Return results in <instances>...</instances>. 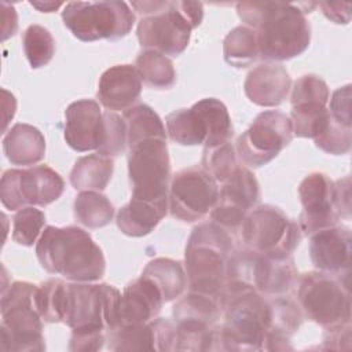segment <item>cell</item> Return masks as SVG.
Masks as SVG:
<instances>
[{"label": "cell", "mask_w": 352, "mask_h": 352, "mask_svg": "<svg viewBox=\"0 0 352 352\" xmlns=\"http://www.w3.org/2000/svg\"><path fill=\"white\" fill-rule=\"evenodd\" d=\"M45 224V214L34 206H26L12 219V239L18 245L32 246Z\"/></svg>", "instance_id": "obj_39"}, {"label": "cell", "mask_w": 352, "mask_h": 352, "mask_svg": "<svg viewBox=\"0 0 352 352\" xmlns=\"http://www.w3.org/2000/svg\"><path fill=\"white\" fill-rule=\"evenodd\" d=\"M349 278L305 272L298 278L297 300L305 316L324 329L351 323Z\"/></svg>", "instance_id": "obj_6"}, {"label": "cell", "mask_w": 352, "mask_h": 352, "mask_svg": "<svg viewBox=\"0 0 352 352\" xmlns=\"http://www.w3.org/2000/svg\"><path fill=\"white\" fill-rule=\"evenodd\" d=\"M25 55L33 69L50 63L55 54V40L48 29L40 25H30L22 37Z\"/></svg>", "instance_id": "obj_37"}, {"label": "cell", "mask_w": 352, "mask_h": 352, "mask_svg": "<svg viewBox=\"0 0 352 352\" xmlns=\"http://www.w3.org/2000/svg\"><path fill=\"white\" fill-rule=\"evenodd\" d=\"M260 198V186L256 176L245 166H238L223 183L219 199L210 210L212 221L231 231H239L250 209Z\"/></svg>", "instance_id": "obj_14"}, {"label": "cell", "mask_w": 352, "mask_h": 352, "mask_svg": "<svg viewBox=\"0 0 352 352\" xmlns=\"http://www.w3.org/2000/svg\"><path fill=\"white\" fill-rule=\"evenodd\" d=\"M135 67L140 80L151 88L168 89L176 82V72L172 60L154 50H143L139 52Z\"/></svg>", "instance_id": "obj_32"}, {"label": "cell", "mask_w": 352, "mask_h": 352, "mask_svg": "<svg viewBox=\"0 0 352 352\" xmlns=\"http://www.w3.org/2000/svg\"><path fill=\"white\" fill-rule=\"evenodd\" d=\"M38 286L14 282L1 292L0 349L4 352H41L45 349L43 318L37 308Z\"/></svg>", "instance_id": "obj_5"}, {"label": "cell", "mask_w": 352, "mask_h": 352, "mask_svg": "<svg viewBox=\"0 0 352 352\" xmlns=\"http://www.w3.org/2000/svg\"><path fill=\"white\" fill-rule=\"evenodd\" d=\"M297 275L292 256L270 257L258 253L254 272V289L264 296H285L297 282Z\"/></svg>", "instance_id": "obj_22"}, {"label": "cell", "mask_w": 352, "mask_h": 352, "mask_svg": "<svg viewBox=\"0 0 352 352\" xmlns=\"http://www.w3.org/2000/svg\"><path fill=\"white\" fill-rule=\"evenodd\" d=\"M62 19L81 41L118 40L131 32L135 14L125 1H69L62 11Z\"/></svg>", "instance_id": "obj_7"}, {"label": "cell", "mask_w": 352, "mask_h": 352, "mask_svg": "<svg viewBox=\"0 0 352 352\" xmlns=\"http://www.w3.org/2000/svg\"><path fill=\"white\" fill-rule=\"evenodd\" d=\"M113 170L114 162L110 157L88 154L76 161L70 172V183L80 191H102L107 187Z\"/></svg>", "instance_id": "obj_26"}, {"label": "cell", "mask_w": 352, "mask_h": 352, "mask_svg": "<svg viewBox=\"0 0 352 352\" xmlns=\"http://www.w3.org/2000/svg\"><path fill=\"white\" fill-rule=\"evenodd\" d=\"M106 341L104 330L102 329H73L69 349L73 352H88L99 351L103 348Z\"/></svg>", "instance_id": "obj_43"}, {"label": "cell", "mask_w": 352, "mask_h": 352, "mask_svg": "<svg viewBox=\"0 0 352 352\" xmlns=\"http://www.w3.org/2000/svg\"><path fill=\"white\" fill-rule=\"evenodd\" d=\"M333 204L338 217L349 219L351 216V177L345 176L334 182Z\"/></svg>", "instance_id": "obj_45"}, {"label": "cell", "mask_w": 352, "mask_h": 352, "mask_svg": "<svg viewBox=\"0 0 352 352\" xmlns=\"http://www.w3.org/2000/svg\"><path fill=\"white\" fill-rule=\"evenodd\" d=\"M63 190V179L47 165L8 169L1 176L0 199L8 210H19L26 206L50 205Z\"/></svg>", "instance_id": "obj_10"}, {"label": "cell", "mask_w": 352, "mask_h": 352, "mask_svg": "<svg viewBox=\"0 0 352 352\" xmlns=\"http://www.w3.org/2000/svg\"><path fill=\"white\" fill-rule=\"evenodd\" d=\"M241 232L249 249L270 257L292 256L302 236L298 223L272 205H260L249 212Z\"/></svg>", "instance_id": "obj_9"}, {"label": "cell", "mask_w": 352, "mask_h": 352, "mask_svg": "<svg viewBox=\"0 0 352 352\" xmlns=\"http://www.w3.org/2000/svg\"><path fill=\"white\" fill-rule=\"evenodd\" d=\"M142 80L135 66L116 65L99 78L98 99L109 111L128 110L140 98Z\"/></svg>", "instance_id": "obj_18"}, {"label": "cell", "mask_w": 352, "mask_h": 352, "mask_svg": "<svg viewBox=\"0 0 352 352\" xmlns=\"http://www.w3.org/2000/svg\"><path fill=\"white\" fill-rule=\"evenodd\" d=\"M322 8V12L334 23L346 25L351 21V3H330V1H319L316 3Z\"/></svg>", "instance_id": "obj_47"}, {"label": "cell", "mask_w": 352, "mask_h": 352, "mask_svg": "<svg viewBox=\"0 0 352 352\" xmlns=\"http://www.w3.org/2000/svg\"><path fill=\"white\" fill-rule=\"evenodd\" d=\"M1 18H3V36L1 40H7L14 36L18 29V15L14 6L1 1Z\"/></svg>", "instance_id": "obj_48"}, {"label": "cell", "mask_w": 352, "mask_h": 352, "mask_svg": "<svg viewBox=\"0 0 352 352\" xmlns=\"http://www.w3.org/2000/svg\"><path fill=\"white\" fill-rule=\"evenodd\" d=\"M33 7H36L41 12H52L56 8H59L63 3H54V1H30Z\"/></svg>", "instance_id": "obj_49"}, {"label": "cell", "mask_w": 352, "mask_h": 352, "mask_svg": "<svg viewBox=\"0 0 352 352\" xmlns=\"http://www.w3.org/2000/svg\"><path fill=\"white\" fill-rule=\"evenodd\" d=\"M164 304L160 289L146 276L128 283L120 300V326L147 323L157 318ZM118 326V327H120Z\"/></svg>", "instance_id": "obj_20"}, {"label": "cell", "mask_w": 352, "mask_h": 352, "mask_svg": "<svg viewBox=\"0 0 352 352\" xmlns=\"http://www.w3.org/2000/svg\"><path fill=\"white\" fill-rule=\"evenodd\" d=\"M223 55L234 67H248L258 58L256 32L245 25L234 28L223 41Z\"/></svg>", "instance_id": "obj_33"}, {"label": "cell", "mask_w": 352, "mask_h": 352, "mask_svg": "<svg viewBox=\"0 0 352 352\" xmlns=\"http://www.w3.org/2000/svg\"><path fill=\"white\" fill-rule=\"evenodd\" d=\"M293 133L298 138H318L330 121V113L326 104L302 103L292 107Z\"/></svg>", "instance_id": "obj_35"}, {"label": "cell", "mask_w": 352, "mask_h": 352, "mask_svg": "<svg viewBox=\"0 0 352 352\" xmlns=\"http://www.w3.org/2000/svg\"><path fill=\"white\" fill-rule=\"evenodd\" d=\"M128 176L131 198L168 205L170 161L166 139H147L131 146Z\"/></svg>", "instance_id": "obj_8"}, {"label": "cell", "mask_w": 352, "mask_h": 352, "mask_svg": "<svg viewBox=\"0 0 352 352\" xmlns=\"http://www.w3.org/2000/svg\"><path fill=\"white\" fill-rule=\"evenodd\" d=\"M327 333L324 334L323 345L326 349H351V323L344 326H337L333 329H326Z\"/></svg>", "instance_id": "obj_46"}, {"label": "cell", "mask_w": 352, "mask_h": 352, "mask_svg": "<svg viewBox=\"0 0 352 352\" xmlns=\"http://www.w3.org/2000/svg\"><path fill=\"white\" fill-rule=\"evenodd\" d=\"M114 216L113 204L99 191H80L74 199V217L88 228L107 226Z\"/></svg>", "instance_id": "obj_34"}, {"label": "cell", "mask_w": 352, "mask_h": 352, "mask_svg": "<svg viewBox=\"0 0 352 352\" xmlns=\"http://www.w3.org/2000/svg\"><path fill=\"white\" fill-rule=\"evenodd\" d=\"M232 242L231 234L214 221L201 223L192 230L184 253L188 292L221 300Z\"/></svg>", "instance_id": "obj_3"}, {"label": "cell", "mask_w": 352, "mask_h": 352, "mask_svg": "<svg viewBox=\"0 0 352 352\" xmlns=\"http://www.w3.org/2000/svg\"><path fill=\"white\" fill-rule=\"evenodd\" d=\"M41 267L73 282H95L104 275L106 260L102 249L80 227L44 228L36 245Z\"/></svg>", "instance_id": "obj_2"}, {"label": "cell", "mask_w": 352, "mask_h": 352, "mask_svg": "<svg viewBox=\"0 0 352 352\" xmlns=\"http://www.w3.org/2000/svg\"><path fill=\"white\" fill-rule=\"evenodd\" d=\"M166 135L170 140L183 146L204 144L208 136L206 124L201 113L192 104L190 109H179L165 118Z\"/></svg>", "instance_id": "obj_28"}, {"label": "cell", "mask_w": 352, "mask_h": 352, "mask_svg": "<svg viewBox=\"0 0 352 352\" xmlns=\"http://www.w3.org/2000/svg\"><path fill=\"white\" fill-rule=\"evenodd\" d=\"M271 318L270 326L264 338L263 349L265 351H290V337L298 330L302 323L300 307L283 297L278 296L270 300Z\"/></svg>", "instance_id": "obj_21"}, {"label": "cell", "mask_w": 352, "mask_h": 352, "mask_svg": "<svg viewBox=\"0 0 352 352\" xmlns=\"http://www.w3.org/2000/svg\"><path fill=\"white\" fill-rule=\"evenodd\" d=\"M128 147L147 139H166V131L160 116L147 104L140 103L125 110Z\"/></svg>", "instance_id": "obj_31"}, {"label": "cell", "mask_w": 352, "mask_h": 352, "mask_svg": "<svg viewBox=\"0 0 352 352\" xmlns=\"http://www.w3.org/2000/svg\"><path fill=\"white\" fill-rule=\"evenodd\" d=\"M3 150L12 165H36L45 155V139L36 126L18 122L4 135Z\"/></svg>", "instance_id": "obj_23"}, {"label": "cell", "mask_w": 352, "mask_h": 352, "mask_svg": "<svg viewBox=\"0 0 352 352\" xmlns=\"http://www.w3.org/2000/svg\"><path fill=\"white\" fill-rule=\"evenodd\" d=\"M219 199L217 182L199 166L176 172L169 184L168 209L170 216L192 223L201 220L214 208Z\"/></svg>", "instance_id": "obj_12"}, {"label": "cell", "mask_w": 352, "mask_h": 352, "mask_svg": "<svg viewBox=\"0 0 352 352\" xmlns=\"http://www.w3.org/2000/svg\"><path fill=\"white\" fill-rule=\"evenodd\" d=\"M334 182L324 173L314 172L302 179L298 186V197L302 212L298 227L302 235H312L320 230L337 226L338 214L333 204Z\"/></svg>", "instance_id": "obj_15"}, {"label": "cell", "mask_w": 352, "mask_h": 352, "mask_svg": "<svg viewBox=\"0 0 352 352\" xmlns=\"http://www.w3.org/2000/svg\"><path fill=\"white\" fill-rule=\"evenodd\" d=\"M352 235L348 227H330L311 235L309 257L320 272L349 278Z\"/></svg>", "instance_id": "obj_17"}, {"label": "cell", "mask_w": 352, "mask_h": 352, "mask_svg": "<svg viewBox=\"0 0 352 352\" xmlns=\"http://www.w3.org/2000/svg\"><path fill=\"white\" fill-rule=\"evenodd\" d=\"M197 110L205 120L208 136L205 147H214L231 142L234 136V126L228 110L223 102L216 98H205L194 103Z\"/></svg>", "instance_id": "obj_30"}, {"label": "cell", "mask_w": 352, "mask_h": 352, "mask_svg": "<svg viewBox=\"0 0 352 352\" xmlns=\"http://www.w3.org/2000/svg\"><path fill=\"white\" fill-rule=\"evenodd\" d=\"M65 140L78 153L96 150L104 138L103 111L96 100L80 99L65 111Z\"/></svg>", "instance_id": "obj_16"}, {"label": "cell", "mask_w": 352, "mask_h": 352, "mask_svg": "<svg viewBox=\"0 0 352 352\" xmlns=\"http://www.w3.org/2000/svg\"><path fill=\"white\" fill-rule=\"evenodd\" d=\"M316 147L323 150L324 153L340 155L348 154L352 146V132L351 126H346L330 116V121L326 129L314 139Z\"/></svg>", "instance_id": "obj_42"}, {"label": "cell", "mask_w": 352, "mask_h": 352, "mask_svg": "<svg viewBox=\"0 0 352 352\" xmlns=\"http://www.w3.org/2000/svg\"><path fill=\"white\" fill-rule=\"evenodd\" d=\"M238 158L231 142L204 148L202 168L216 180L224 183L238 168Z\"/></svg>", "instance_id": "obj_38"}, {"label": "cell", "mask_w": 352, "mask_h": 352, "mask_svg": "<svg viewBox=\"0 0 352 352\" xmlns=\"http://www.w3.org/2000/svg\"><path fill=\"white\" fill-rule=\"evenodd\" d=\"M290 118L276 110L260 113L238 138L236 151L242 162L260 168L272 161L293 139Z\"/></svg>", "instance_id": "obj_11"}, {"label": "cell", "mask_w": 352, "mask_h": 352, "mask_svg": "<svg viewBox=\"0 0 352 352\" xmlns=\"http://www.w3.org/2000/svg\"><path fill=\"white\" fill-rule=\"evenodd\" d=\"M104 120V138L98 154L104 157H117L122 154L128 146L126 124L124 118L113 111H103Z\"/></svg>", "instance_id": "obj_40"}, {"label": "cell", "mask_w": 352, "mask_h": 352, "mask_svg": "<svg viewBox=\"0 0 352 352\" xmlns=\"http://www.w3.org/2000/svg\"><path fill=\"white\" fill-rule=\"evenodd\" d=\"M142 276L148 278L161 292L164 302L180 297L187 286V275L182 263L172 258H154L147 263Z\"/></svg>", "instance_id": "obj_27"}, {"label": "cell", "mask_w": 352, "mask_h": 352, "mask_svg": "<svg viewBox=\"0 0 352 352\" xmlns=\"http://www.w3.org/2000/svg\"><path fill=\"white\" fill-rule=\"evenodd\" d=\"M66 282L62 279H48L37 289V308L44 322H63L66 307Z\"/></svg>", "instance_id": "obj_36"}, {"label": "cell", "mask_w": 352, "mask_h": 352, "mask_svg": "<svg viewBox=\"0 0 352 352\" xmlns=\"http://www.w3.org/2000/svg\"><path fill=\"white\" fill-rule=\"evenodd\" d=\"M236 12L245 26L256 32L258 56L265 60L292 59L309 45L311 26L298 4L239 1Z\"/></svg>", "instance_id": "obj_1"}, {"label": "cell", "mask_w": 352, "mask_h": 352, "mask_svg": "<svg viewBox=\"0 0 352 352\" xmlns=\"http://www.w3.org/2000/svg\"><path fill=\"white\" fill-rule=\"evenodd\" d=\"M329 100V113L331 118L346 126H351V84L337 88Z\"/></svg>", "instance_id": "obj_44"}, {"label": "cell", "mask_w": 352, "mask_h": 352, "mask_svg": "<svg viewBox=\"0 0 352 352\" xmlns=\"http://www.w3.org/2000/svg\"><path fill=\"white\" fill-rule=\"evenodd\" d=\"M224 323L214 330V351H261L270 326V300L256 290L226 294Z\"/></svg>", "instance_id": "obj_4"}, {"label": "cell", "mask_w": 352, "mask_h": 352, "mask_svg": "<svg viewBox=\"0 0 352 352\" xmlns=\"http://www.w3.org/2000/svg\"><path fill=\"white\" fill-rule=\"evenodd\" d=\"M168 212L166 204L135 199L124 205L117 213V227L128 236L139 238L150 234Z\"/></svg>", "instance_id": "obj_25"}, {"label": "cell", "mask_w": 352, "mask_h": 352, "mask_svg": "<svg viewBox=\"0 0 352 352\" xmlns=\"http://www.w3.org/2000/svg\"><path fill=\"white\" fill-rule=\"evenodd\" d=\"M292 78L278 63H261L252 69L243 82L246 96L263 107L279 106L289 95Z\"/></svg>", "instance_id": "obj_19"}, {"label": "cell", "mask_w": 352, "mask_h": 352, "mask_svg": "<svg viewBox=\"0 0 352 352\" xmlns=\"http://www.w3.org/2000/svg\"><path fill=\"white\" fill-rule=\"evenodd\" d=\"M221 312L216 297L188 292L173 305V320L177 327L212 329Z\"/></svg>", "instance_id": "obj_24"}, {"label": "cell", "mask_w": 352, "mask_h": 352, "mask_svg": "<svg viewBox=\"0 0 352 352\" xmlns=\"http://www.w3.org/2000/svg\"><path fill=\"white\" fill-rule=\"evenodd\" d=\"M330 91L323 78L315 74H305L297 78L292 88V106L302 103L327 104Z\"/></svg>", "instance_id": "obj_41"}, {"label": "cell", "mask_w": 352, "mask_h": 352, "mask_svg": "<svg viewBox=\"0 0 352 352\" xmlns=\"http://www.w3.org/2000/svg\"><path fill=\"white\" fill-rule=\"evenodd\" d=\"M192 29L180 1H166V6L158 12L142 16L136 34L144 50L177 56L187 48Z\"/></svg>", "instance_id": "obj_13"}, {"label": "cell", "mask_w": 352, "mask_h": 352, "mask_svg": "<svg viewBox=\"0 0 352 352\" xmlns=\"http://www.w3.org/2000/svg\"><path fill=\"white\" fill-rule=\"evenodd\" d=\"M110 351H158V338L154 319L147 323L120 326L107 331Z\"/></svg>", "instance_id": "obj_29"}]
</instances>
